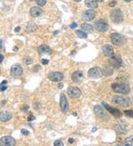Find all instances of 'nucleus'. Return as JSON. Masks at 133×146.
Masks as SVG:
<instances>
[{"instance_id":"cd10ccee","label":"nucleus","mask_w":133,"mask_h":146,"mask_svg":"<svg viewBox=\"0 0 133 146\" xmlns=\"http://www.w3.org/2000/svg\"><path fill=\"white\" fill-rule=\"evenodd\" d=\"M126 145H133V136L128 137L126 139Z\"/></svg>"},{"instance_id":"423d86ee","label":"nucleus","mask_w":133,"mask_h":146,"mask_svg":"<svg viewBox=\"0 0 133 146\" xmlns=\"http://www.w3.org/2000/svg\"><path fill=\"white\" fill-rule=\"evenodd\" d=\"M94 112H95L97 117L100 118L101 120H107L109 119V116L105 111V110L99 105H96L94 107Z\"/></svg>"},{"instance_id":"a211bd4d","label":"nucleus","mask_w":133,"mask_h":146,"mask_svg":"<svg viewBox=\"0 0 133 146\" xmlns=\"http://www.w3.org/2000/svg\"><path fill=\"white\" fill-rule=\"evenodd\" d=\"M103 52L106 56L111 57L114 53V49H113L112 46H111L110 44H105L103 47Z\"/></svg>"},{"instance_id":"0eeeda50","label":"nucleus","mask_w":133,"mask_h":146,"mask_svg":"<svg viewBox=\"0 0 133 146\" xmlns=\"http://www.w3.org/2000/svg\"><path fill=\"white\" fill-rule=\"evenodd\" d=\"M94 28L98 31L104 33V32L107 31L108 29H109V25L106 22V21L100 19V20H98L97 22H95Z\"/></svg>"},{"instance_id":"c9c22d12","label":"nucleus","mask_w":133,"mask_h":146,"mask_svg":"<svg viewBox=\"0 0 133 146\" xmlns=\"http://www.w3.org/2000/svg\"><path fill=\"white\" fill-rule=\"evenodd\" d=\"M76 27H77L76 23H73V24H71V25H70V28H71L72 29H74V28H75Z\"/></svg>"},{"instance_id":"9b49d317","label":"nucleus","mask_w":133,"mask_h":146,"mask_svg":"<svg viewBox=\"0 0 133 146\" xmlns=\"http://www.w3.org/2000/svg\"><path fill=\"white\" fill-rule=\"evenodd\" d=\"M67 93L69 96L72 98H79L81 95V91L79 88L69 86L67 89Z\"/></svg>"},{"instance_id":"39448f33","label":"nucleus","mask_w":133,"mask_h":146,"mask_svg":"<svg viewBox=\"0 0 133 146\" xmlns=\"http://www.w3.org/2000/svg\"><path fill=\"white\" fill-rule=\"evenodd\" d=\"M102 75H104V74H103V70L100 67H98V66L91 68L88 71V76L90 78H100L102 77Z\"/></svg>"},{"instance_id":"393cba45","label":"nucleus","mask_w":133,"mask_h":146,"mask_svg":"<svg viewBox=\"0 0 133 146\" xmlns=\"http://www.w3.org/2000/svg\"><path fill=\"white\" fill-rule=\"evenodd\" d=\"M76 34L78 35V36L81 38H87V34L84 32L81 31V30H76L75 31Z\"/></svg>"},{"instance_id":"dca6fc26","label":"nucleus","mask_w":133,"mask_h":146,"mask_svg":"<svg viewBox=\"0 0 133 146\" xmlns=\"http://www.w3.org/2000/svg\"><path fill=\"white\" fill-rule=\"evenodd\" d=\"M95 16V11L94 10H88L84 13L83 16H82V19L84 22H89L92 21L93 18Z\"/></svg>"},{"instance_id":"c756f323","label":"nucleus","mask_w":133,"mask_h":146,"mask_svg":"<svg viewBox=\"0 0 133 146\" xmlns=\"http://www.w3.org/2000/svg\"><path fill=\"white\" fill-rule=\"evenodd\" d=\"M36 3L38 4V5L39 6H44L45 5L46 2H47V1L46 0H36Z\"/></svg>"},{"instance_id":"aec40b11","label":"nucleus","mask_w":133,"mask_h":146,"mask_svg":"<svg viewBox=\"0 0 133 146\" xmlns=\"http://www.w3.org/2000/svg\"><path fill=\"white\" fill-rule=\"evenodd\" d=\"M71 78L73 82H80L81 80H82V78H83V72L81 71H76L75 72H73V75H72Z\"/></svg>"},{"instance_id":"bb28decb","label":"nucleus","mask_w":133,"mask_h":146,"mask_svg":"<svg viewBox=\"0 0 133 146\" xmlns=\"http://www.w3.org/2000/svg\"><path fill=\"white\" fill-rule=\"evenodd\" d=\"M24 62L25 63V64L27 65H30L33 63V59H31L30 56H26L24 59Z\"/></svg>"},{"instance_id":"e433bc0d","label":"nucleus","mask_w":133,"mask_h":146,"mask_svg":"<svg viewBox=\"0 0 133 146\" xmlns=\"http://www.w3.org/2000/svg\"><path fill=\"white\" fill-rule=\"evenodd\" d=\"M4 60V56L0 54V63H2Z\"/></svg>"},{"instance_id":"2eb2a0df","label":"nucleus","mask_w":133,"mask_h":146,"mask_svg":"<svg viewBox=\"0 0 133 146\" xmlns=\"http://www.w3.org/2000/svg\"><path fill=\"white\" fill-rule=\"evenodd\" d=\"M48 78L52 81H53V82H60L61 80L64 78V75H63L62 73L55 72L50 73L48 75Z\"/></svg>"},{"instance_id":"412c9836","label":"nucleus","mask_w":133,"mask_h":146,"mask_svg":"<svg viewBox=\"0 0 133 146\" xmlns=\"http://www.w3.org/2000/svg\"><path fill=\"white\" fill-rule=\"evenodd\" d=\"M42 13V9H40V7H31V9L30 10V14L31 16L36 18V17L39 16Z\"/></svg>"},{"instance_id":"f03ea898","label":"nucleus","mask_w":133,"mask_h":146,"mask_svg":"<svg viewBox=\"0 0 133 146\" xmlns=\"http://www.w3.org/2000/svg\"><path fill=\"white\" fill-rule=\"evenodd\" d=\"M112 89L117 92V93L123 94V95H126L130 93V89L128 84H118V83H114L112 84Z\"/></svg>"},{"instance_id":"b1692460","label":"nucleus","mask_w":133,"mask_h":146,"mask_svg":"<svg viewBox=\"0 0 133 146\" xmlns=\"http://www.w3.org/2000/svg\"><path fill=\"white\" fill-rule=\"evenodd\" d=\"M36 29V24L35 23H33V22H30L29 24H28V25H27V31L30 32V33H32V32H33Z\"/></svg>"},{"instance_id":"5701e85b","label":"nucleus","mask_w":133,"mask_h":146,"mask_svg":"<svg viewBox=\"0 0 133 146\" xmlns=\"http://www.w3.org/2000/svg\"><path fill=\"white\" fill-rule=\"evenodd\" d=\"M81 29L83 30H84L85 32H87V33H92L93 31V28L91 24H89L87 23H84V24H81Z\"/></svg>"},{"instance_id":"49530a36","label":"nucleus","mask_w":133,"mask_h":146,"mask_svg":"<svg viewBox=\"0 0 133 146\" xmlns=\"http://www.w3.org/2000/svg\"><path fill=\"white\" fill-rule=\"evenodd\" d=\"M124 1H125V2H131L132 0H124Z\"/></svg>"},{"instance_id":"7c9ffc66","label":"nucleus","mask_w":133,"mask_h":146,"mask_svg":"<svg viewBox=\"0 0 133 146\" xmlns=\"http://www.w3.org/2000/svg\"><path fill=\"white\" fill-rule=\"evenodd\" d=\"M54 145L55 146H63L64 145V143L62 140H56L54 142Z\"/></svg>"},{"instance_id":"a18cd8bd","label":"nucleus","mask_w":133,"mask_h":146,"mask_svg":"<svg viewBox=\"0 0 133 146\" xmlns=\"http://www.w3.org/2000/svg\"><path fill=\"white\" fill-rule=\"evenodd\" d=\"M97 2H103V1H104V0H96Z\"/></svg>"},{"instance_id":"f3484780","label":"nucleus","mask_w":133,"mask_h":146,"mask_svg":"<svg viewBox=\"0 0 133 146\" xmlns=\"http://www.w3.org/2000/svg\"><path fill=\"white\" fill-rule=\"evenodd\" d=\"M12 118V114L10 111H4L0 112V121L2 122H7Z\"/></svg>"},{"instance_id":"4468645a","label":"nucleus","mask_w":133,"mask_h":146,"mask_svg":"<svg viewBox=\"0 0 133 146\" xmlns=\"http://www.w3.org/2000/svg\"><path fill=\"white\" fill-rule=\"evenodd\" d=\"M114 130L120 134H125L127 132V126L124 122H118L114 126Z\"/></svg>"},{"instance_id":"9d476101","label":"nucleus","mask_w":133,"mask_h":146,"mask_svg":"<svg viewBox=\"0 0 133 146\" xmlns=\"http://www.w3.org/2000/svg\"><path fill=\"white\" fill-rule=\"evenodd\" d=\"M109 62L113 67L116 69H119L122 66V60L120 55H112L109 59Z\"/></svg>"},{"instance_id":"f257e3e1","label":"nucleus","mask_w":133,"mask_h":146,"mask_svg":"<svg viewBox=\"0 0 133 146\" xmlns=\"http://www.w3.org/2000/svg\"><path fill=\"white\" fill-rule=\"evenodd\" d=\"M112 101L113 103L124 107V108H128L131 106V101L129 97L120 96V95H115L112 98Z\"/></svg>"},{"instance_id":"79ce46f5","label":"nucleus","mask_w":133,"mask_h":146,"mask_svg":"<svg viewBox=\"0 0 133 146\" xmlns=\"http://www.w3.org/2000/svg\"><path fill=\"white\" fill-rule=\"evenodd\" d=\"M96 131H97L96 128H93V129H92V132H96Z\"/></svg>"},{"instance_id":"a19ab883","label":"nucleus","mask_w":133,"mask_h":146,"mask_svg":"<svg viewBox=\"0 0 133 146\" xmlns=\"http://www.w3.org/2000/svg\"><path fill=\"white\" fill-rule=\"evenodd\" d=\"M29 109V106H24V111H27V109Z\"/></svg>"},{"instance_id":"4be33fe9","label":"nucleus","mask_w":133,"mask_h":146,"mask_svg":"<svg viewBox=\"0 0 133 146\" xmlns=\"http://www.w3.org/2000/svg\"><path fill=\"white\" fill-rule=\"evenodd\" d=\"M85 5L87 6L88 7H90V8H93V9H95L99 7V5H98V2L96 0H85Z\"/></svg>"},{"instance_id":"4c0bfd02","label":"nucleus","mask_w":133,"mask_h":146,"mask_svg":"<svg viewBox=\"0 0 133 146\" xmlns=\"http://www.w3.org/2000/svg\"><path fill=\"white\" fill-rule=\"evenodd\" d=\"M63 86H64V84H59L58 85V87L59 88V89H62V88H63Z\"/></svg>"},{"instance_id":"c03bdc74","label":"nucleus","mask_w":133,"mask_h":146,"mask_svg":"<svg viewBox=\"0 0 133 146\" xmlns=\"http://www.w3.org/2000/svg\"><path fill=\"white\" fill-rule=\"evenodd\" d=\"M2 41L0 40V48L2 47Z\"/></svg>"},{"instance_id":"c85d7f7f","label":"nucleus","mask_w":133,"mask_h":146,"mask_svg":"<svg viewBox=\"0 0 133 146\" xmlns=\"http://www.w3.org/2000/svg\"><path fill=\"white\" fill-rule=\"evenodd\" d=\"M124 114L130 117H132L133 118V110H126L124 111Z\"/></svg>"},{"instance_id":"1a4fd4ad","label":"nucleus","mask_w":133,"mask_h":146,"mask_svg":"<svg viewBox=\"0 0 133 146\" xmlns=\"http://www.w3.org/2000/svg\"><path fill=\"white\" fill-rule=\"evenodd\" d=\"M102 104L104 105L105 109L109 111V113H111L114 117H117V118H120V117H121V116H122V113H121V112L118 109L114 108V107H112V106H109L107 103H104V102L102 103Z\"/></svg>"},{"instance_id":"7ed1b4c3","label":"nucleus","mask_w":133,"mask_h":146,"mask_svg":"<svg viewBox=\"0 0 133 146\" xmlns=\"http://www.w3.org/2000/svg\"><path fill=\"white\" fill-rule=\"evenodd\" d=\"M110 39H111L112 43L117 46L124 45V44H126V37L124 36L121 34H119V33H114L111 34Z\"/></svg>"},{"instance_id":"37998d69","label":"nucleus","mask_w":133,"mask_h":146,"mask_svg":"<svg viewBox=\"0 0 133 146\" xmlns=\"http://www.w3.org/2000/svg\"><path fill=\"white\" fill-rule=\"evenodd\" d=\"M58 31H55L54 32V33H53V34H54V35H57V34H58Z\"/></svg>"},{"instance_id":"6ab92c4d","label":"nucleus","mask_w":133,"mask_h":146,"mask_svg":"<svg viewBox=\"0 0 133 146\" xmlns=\"http://www.w3.org/2000/svg\"><path fill=\"white\" fill-rule=\"evenodd\" d=\"M38 53L40 55H44V54H50L51 53V49L46 44H42L40 47H38Z\"/></svg>"},{"instance_id":"f8f14e48","label":"nucleus","mask_w":133,"mask_h":146,"mask_svg":"<svg viewBox=\"0 0 133 146\" xmlns=\"http://www.w3.org/2000/svg\"><path fill=\"white\" fill-rule=\"evenodd\" d=\"M23 73V70L22 67L19 65V64H15L13 65L11 69V75L14 78H18V77L21 76Z\"/></svg>"},{"instance_id":"2f4dec72","label":"nucleus","mask_w":133,"mask_h":146,"mask_svg":"<svg viewBox=\"0 0 133 146\" xmlns=\"http://www.w3.org/2000/svg\"><path fill=\"white\" fill-rule=\"evenodd\" d=\"M21 132H22V134H23V135H24V136L29 135V134H30L29 131H27V130L24 129H24H22V131H21Z\"/></svg>"},{"instance_id":"6e6552de","label":"nucleus","mask_w":133,"mask_h":146,"mask_svg":"<svg viewBox=\"0 0 133 146\" xmlns=\"http://www.w3.org/2000/svg\"><path fill=\"white\" fill-rule=\"evenodd\" d=\"M17 141L12 137L5 136L0 139V145L1 146H13L16 145Z\"/></svg>"},{"instance_id":"473e14b6","label":"nucleus","mask_w":133,"mask_h":146,"mask_svg":"<svg viewBox=\"0 0 133 146\" xmlns=\"http://www.w3.org/2000/svg\"><path fill=\"white\" fill-rule=\"evenodd\" d=\"M42 63L43 64H48V63H49V60H48V59H42Z\"/></svg>"},{"instance_id":"f704fd0d","label":"nucleus","mask_w":133,"mask_h":146,"mask_svg":"<svg viewBox=\"0 0 133 146\" xmlns=\"http://www.w3.org/2000/svg\"><path fill=\"white\" fill-rule=\"evenodd\" d=\"M35 119V117L34 116H33L32 114H30V117L28 119H27V120L28 121H31V120H33Z\"/></svg>"},{"instance_id":"a878e982","label":"nucleus","mask_w":133,"mask_h":146,"mask_svg":"<svg viewBox=\"0 0 133 146\" xmlns=\"http://www.w3.org/2000/svg\"><path fill=\"white\" fill-rule=\"evenodd\" d=\"M7 84V80H4L3 82L2 83V84H0V91H5L6 89H7V86L6 85H5V84Z\"/></svg>"},{"instance_id":"09e8293b","label":"nucleus","mask_w":133,"mask_h":146,"mask_svg":"<svg viewBox=\"0 0 133 146\" xmlns=\"http://www.w3.org/2000/svg\"><path fill=\"white\" fill-rule=\"evenodd\" d=\"M74 1H75V2H81V0H74Z\"/></svg>"},{"instance_id":"20e7f679","label":"nucleus","mask_w":133,"mask_h":146,"mask_svg":"<svg viewBox=\"0 0 133 146\" xmlns=\"http://www.w3.org/2000/svg\"><path fill=\"white\" fill-rule=\"evenodd\" d=\"M110 18L114 23L119 24L124 21V14L120 9H114L110 13Z\"/></svg>"},{"instance_id":"58836bf2","label":"nucleus","mask_w":133,"mask_h":146,"mask_svg":"<svg viewBox=\"0 0 133 146\" xmlns=\"http://www.w3.org/2000/svg\"><path fill=\"white\" fill-rule=\"evenodd\" d=\"M19 30H20V28H19V27H17V28H15L14 30L15 32H19Z\"/></svg>"},{"instance_id":"ddd939ff","label":"nucleus","mask_w":133,"mask_h":146,"mask_svg":"<svg viewBox=\"0 0 133 146\" xmlns=\"http://www.w3.org/2000/svg\"><path fill=\"white\" fill-rule=\"evenodd\" d=\"M60 107L64 113L67 112V111L69 110V103H68L67 97L64 94H62L60 96Z\"/></svg>"},{"instance_id":"ea45409f","label":"nucleus","mask_w":133,"mask_h":146,"mask_svg":"<svg viewBox=\"0 0 133 146\" xmlns=\"http://www.w3.org/2000/svg\"><path fill=\"white\" fill-rule=\"evenodd\" d=\"M73 142H74V140H73V139H72V138L69 139V140H68V143H73Z\"/></svg>"},{"instance_id":"72a5a7b5","label":"nucleus","mask_w":133,"mask_h":146,"mask_svg":"<svg viewBox=\"0 0 133 146\" xmlns=\"http://www.w3.org/2000/svg\"><path fill=\"white\" fill-rule=\"evenodd\" d=\"M116 3H117V2H115V1H113V2H110V3H109V6H110V7H114V6L116 5Z\"/></svg>"},{"instance_id":"de8ad7c7","label":"nucleus","mask_w":133,"mask_h":146,"mask_svg":"<svg viewBox=\"0 0 133 146\" xmlns=\"http://www.w3.org/2000/svg\"><path fill=\"white\" fill-rule=\"evenodd\" d=\"M73 115H74V116H76V115H77V113H76V112H73Z\"/></svg>"}]
</instances>
